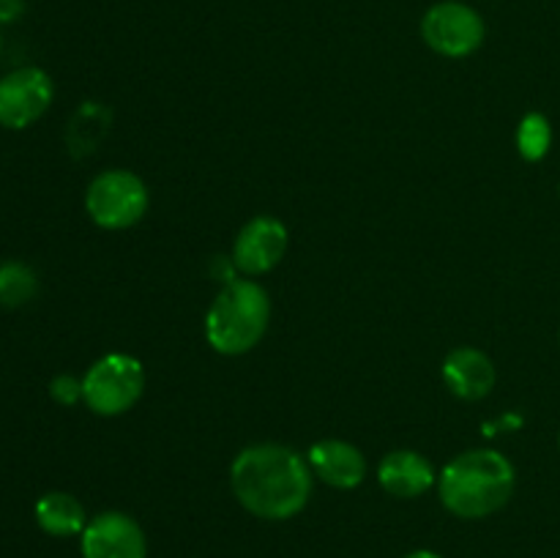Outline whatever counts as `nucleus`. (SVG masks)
<instances>
[{
	"label": "nucleus",
	"mask_w": 560,
	"mask_h": 558,
	"mask_svg": "<svg viewBox=\"0 0 560 558\" xmlns=\"http://www.w3.org/2000/svg\"><path fill=\"white\" fill-rule=\"evenodd\" d=\"M552 126L541 113H528L517 126V151L525 162H541L550 153Z\"/></svg>",
	"instance_id": "obj_15"
},
{
	"label": "nucleus",
	"mask_w": 560,
	"mask_h": 558,
	"mask_svg": "<svg viewBox=\"0 0 560 558\" xmlns=\"http://www.w3.org/2000/svg\"><path fill=\"white\" fill-rule=\"evenodd\" d=\"M558 446H560V438H558Z\"/></svg>",
	"instance_id": "obj_19"
},
{
	"label": "nucleus",
	"mask_w": 560,
	"mask_h": 558,
	"mask_svg": "<svg viewBox=\"0 0 560 558\" xmlns=\"http://www.w3.org/2000/svg\"><path fill=\"white\" fill-rule=\"evenodd\" d=\"M85 208L98 228L126 230L145 217L148 186L129 170H107L88 186Z\"/></svg>",
	"instance_id": "obj_5"
},
{
	"label": "nucleus",
	"mask_w": 560,
	"mask_h": 558,
	"mask_svg": "<svg viewBox=\"0 0 560 558\" xmlns=\"http://www.w3.org/2000/svg\"><path fill=\"white\" fill-rule=\"evenodd\" d=\"M421 36L427 47L435 49L443 58H468L485 42V20L470 5L443 0L424 14Z\"/></svg>",
	"instance_id": "obj_6"
},
{
	"label": "nucleus",
	"mask_w": 560,
	"mask_h": 558,
	"mask_svg": "<svg viewBox=\"0 0 560 558\" xmlns=\"http://www.w3.org/2000/svg\"><path fill=\"white\" fill-rule=\"evenodd\" d=\"M443 507L463 520H481L509 503L514 492V465L492 449H474L443 468L438 479Z\"/></svg>",
	"instance_id": "obj_2"
},
{
	"label": "nucleus",
	"mask_w": 560,
	"mask_h": 558,
	"mask_svg": "<svg viewBox=\"0 0 560 558\" xmlns=\"http://www.w3.org/2000/svg\"><path fill=\"white\" fill-rule=\"evenodd\" d=\"M271 321L268 293L252 279H233L213 299L206 315V337L217 353L241 356L260 345Z\"/></svg>",
	"instance_id": "obj_3"
},
{
	"label": "nucleus",
	"mask_w": 560,
	"mask_h": 558,
	"mask_svg": "<svg viewBox=\"0 0 560 558\" xmlns=\"http://www.w3.org/2000/svg\"><path fill=\"white\" fill-rule=\"evenodd\" d=\"M495 364L476 348H457L443 361V383L459 399H481L495 388Z\"/></svg>",
	"instance_id": "obj_11"
},
{
	"label": "nucleus",
	"mask_w": 560,
	"mask_h": 558,
	"mask_svg": "<svg viewBox=\"0 0 560 558\" xmlns=\"http://www.w3.org/2000/svg\"><path fill=\"white\" fill-rule=\"evenodd\" d=\"M49 394H52L55 403L74 405L77 399H82V381H77L71 375H58L49 383Z\"/></svg>",
	"instance_id": "obj_16"
},
{
	"label": "nucleus",
	"mask_w": 560,
	"mask_h": 558,
	"mask_svg": "<svg viewBox=\"0 0 560 558\" xmlns=\"http://www.w3.org/2000/svg\"><path fill=\"white\" fill-rule=\"evenodd\" d=\"M288 252V228L273 217H255L241 228L233 246V266L246 277L277 268Z\"/></svg>",
	"instance_id": "obj_9"
},
{
	"label": "nucleus",
	"mask_w": 560,
	"mask_h": 558,
	"mask_svg": "<svg viewBox=\"0 0 560 558\" xmlns=\"http://www.w3.org/2000/svg\"><path fill=\"white\" fill-rule=\"evenodd\" d=\"M25 11V0H0V22H14Z\"/></svg>",
	"instance_id": "obj_17"
},
{
	"label": "nucleus",
	"mask_w": 560,
	"mask_h": 558,
	"mask_svg": "<svg viewBox=\"0 0 560 558\" xmlns=\"http://www.w3.org/2000/svg\"><path fill=\"white\" fill-rule=\"evenodd\" d=\"M52 96V80L36 66H25L0 77V126L27 129L47 113Z\"/></svg>",
	"instance_id": "obj_7"
},
{
	"label": "nucleus",
	"mask_w": 560,
	"mask_h": 558,
	"mask_svg": "<svg viewBox=\"0 0 560 558\" xmlns=\"http://www.w3.org/2000/svg\"><path fill=\"white\" fill-rule=\"evenodd\" d=\"M405 558H441V556H438V553H432V550H416V553H410V556H405Z\"/></svg>",
	"instance_id": "obj_18"
},
{
	"label": "nucleus",
	"mask_w": 560,
	"mask_h": 558,
	"mask_svg": "<svg viewBox=\"0 0 560 558\" xmlns=\"http://www.w3.org/2000/svg\"><path fill=\"white\" fill-rule=\"evenodd\" d=\"M230 487L241 507L255 518L290 520L310 501L312 468L295 449L257 443L233 460Z\"/></svg>",
	"instance_id": "obj_1"
},
{
	"label": "nucleus",
	"mask_w": 560,
	"mask_h": 558,
	"mask_svg": "<svg viewBox=\"0 0 560 558\" xmlns=\"http://www.w3.org/2000/svg\"><path fill=\"white\" fill-rule=\"evenodd\" d=\"M82 558H148L145 534L126 512H102L82 531Z\"/></svg>",
	"instance_id": "obj_8"
},
{
	"label": "nucleus",
	"mask_w": 560,
	"mask_h": 558,
	"mask_svg": "<svg viewBox=\"0 0 560 558\" xmlns=\"http://www.w3.org/2000/svg\"><path fill=\"white\" fill-rule=\"evenodd\" d=\"M145 388V370L129 353H107L82 377V399L96 416H120L135 408Z\"/></svg>",
	"instance_id": "obj_4"
},
{
	"label": "nucleus",
	"mask_w": 560,
	"mask_h": 558,
	"mask_svg": "<svg viewBox=\"0 0 560 558\" xmlns=\"http://www.w3.org/2000/svg\"><path fill=\"white\" fill-rule=\"evenodd\" d=\"M36 290L38 279L31 266L20 260H9L0 266V306L16 310V306L27 304L36 295Z\"/></svg>",
	"instance_id": "obj_14"
},
{
	"label": "nucleus",
	"mask_w": 560,
	"mask_h": 558,
	"mask_svg": "<svg viewBox=\"0 0 560 558\" xmlns=\"http://www.w3.org/2000/svg\"><path fill=\"white\" fill-rule=\"evenodd\" d=\"M36 523L49 536L82 534L88 525L85 507L69 492H47L36 503Z\"/></svg>",
	"instance_id": "obj_13"
},
{
	"label": "nucleus",
	"mask_w": 560,
	"mask_h": 558,
	"mask_svg": "<svg viewBox=\"0 0 560 558\" xmlns=\"http://www.w3.org/2000/svg\"><path fill=\"white\" fill-rule=\"evenodd\" d=\"M312 474L337 490H353L364 481L366 460L361 449L348 441H317L306 454Z\"/></svg>",
	"instance_id": "obj_10"
},
{
	"label": "nucleus",
	"mask_w": 560,
	"mask_h": 558,
	"mask_svg": "<svg viewBox=\"0 0 560 558\" xmlns=\"http://www.w3.org/2000/svg\"><path fill=\"white\" fill-rule=\"evenodd\" d=\"M377 479H381V487L388 496L419 498L435 485V470H432L430 460L421 457L419 452L399 449V452H388L381 460Z\"/></svg>",
	"instance_id": "obj_12"
}]
</instances>
